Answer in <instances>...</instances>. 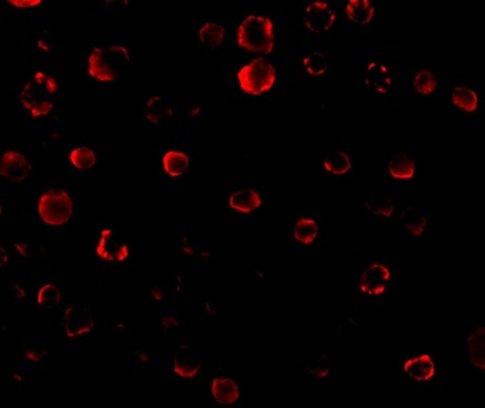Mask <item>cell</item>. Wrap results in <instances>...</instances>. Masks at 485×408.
I'll use <instances>...</instances> for the list:
<instances>
[{
	"label": "cell",
	"instance_id": "28",
	"mask_svg": "<svg viewBox=\"0 0 485 408\" xmlns=\"http://www.w3.org/2000/svg\"><path fill=\"white\" fill-rule=\"evenodd\" d=\"M60 302H61V293L52 284L45 285L38 293V304L44 308H55L60 304Z\"/></svg>",
	"mask_w": 485,
	"mask_h": 408
},
{
	"label": "cell",
	"instance_id": "17",
	"mask_svg": "<svg viewBox=\"0 0 485 408\" xmlns=\"http://www.w3.org/2000/svg\"><path fill=\"white\" fill-rule=\"evenodd\" d=\"M190 165L189 156L179 150H169L162 157V168L165 174L172 178H178L183 175Z\"/></svg>",
	"mask_w": 485,
	"mask_h": 408
},
{
	"label": "cell",
	"instance_id": "5",
	"mask_svg": "<svg viewBox=\"0 0 485 408\" xmlns=\"http://www.w3.org/2000/svg\"><path fill=\"white\" fill-rule=\"evenodd\" d=\"M74 213V201L63 189H49L38 201V214L50 227H60L70 221Z\"/></svg>",
	"mask_w": 485,
	"mask_h": 408
},
{
	"label": "cell",
	"instance_id": "3",
	"mask_svg": "<svg viewBox=\"0 0 485 408\" xmlns=\"http://www.w3.org/2000/svg\"><path fill=\"white\" fill-rule=\"evenodd\" d=\"M131 55L125 46L110 45L96 48L88 60L89 75L103 84L117 81L131 66Z\"/></svg>",
	"mask_w": 485,
	"mask_h": 408
},
{
	"label": "cell",
	"instance_id": "20",
	"mask_svg": "<svg viewBox=\"0 0 485 408\" xmlns=\"http://www.w3.org/2000/svg\"><path fill=\"white\" fill-rule=\"evenodd\" d=\"M323 167L332 175H344L351 171L352 160L345 151L336 150L325 158Z\"/></svg>",
	"mask_w": 485,
	"mask_h": 408
},
{
	"label": "cell",
	"instance_id": "6",
	"mask_svg": "<svg viewBox=\"0 0 485 408\" xmlns=\"http://www.w3.org/2000/svg\"><path fill=\"white\" fill-rule=\"evenodd\" d=\"M392 284V271L383 263L370 264L361 275L359 290L368 297L383 296Z\"/></svg>",
	"mask_w": 485,
	"mask_h": 408
},
{
	"label": "cell",
	"instance_id": "16",
	"mask_svg": "<svg viewBox=\"0 0 485 408\" xmlns=\"http://www.w3.org/2000/svg\"><path fill=\"white\" fill-rule=\"evenodd\" d=\"M345 13L351 21L365 26L374 16V5L370 0H350L345 6Z\"/></svg>",
	"mask_w": 485,
	"mask_h": 408
},
{
	"label": "cell",
	"instance_id": "9",
	"mask_svg": "<svg viewBox=\"0 0 485 408\" xmlns=\"http://www.w3.org/2000/svg\"><path fill=\"white\" fill-rule=\"evenodd\" d=\"M96 253L107 263H124L129 257V246L113 230H104L96 245Z\"/></svg>",
	"mask_w": 485,
	"mask_h": 408
},
{
	"label": "cell",
	"instance_id": "10",
	"mask_svg": "<svg viewBox=\"0 0 485 408\" xmlns=\"http://www.w3.org/2000/svg\"><path fill=\"white\" fill-rule=\"evenodd\" d=\"M32 171L27 157L17 150H8L0 161V174L12 182L26 180Z\"/></svg>",
	"mask_w": 485,
	"mask_h": 408
},
{
	"label": "cell",
	"instance_id": "1",
	"mask_svg": "<svg viewBox=\"0 0 485 408\" xmlns=\"http://www.w3.org/2000/svg\"><path fill=\"white\" fill-rule=\"evenodd\" d=\"M57 81L45 71L35 73L24 85L20 100L34 120L48 115L56 103Z\"/></svg>",
	"mask_w": 485,
	"mask_h": 408
},
{
	"label": "cell",
	"instance_id": "24",
	"mask_svg": "<svg viewBox=\"0 0 485 408\" xmlns=\"http://www.w3.org/2000/svg\"><path fill=\"white\" fill-rule=\"evenodd\" d=\"M198 38L205 46L216 48L225 39V28L218 23H205L198 31Z\"/></svg>",
	"mask_w": 485,
	"mask_h": 408
},
{
	"label": "cell",
	"instance_id": "26",
	"mask_svg": "<svg viewBox=\"0 0 485 408\" xmlns=\"http://www.w3.org/2000/svg\"><path fill=\"white\" fill-rule=\"evenodd\" d=\"M96 153L88 147V146H82V147H77L70 153V161L71 164L82 171H88L91 169L95 164H96Z\"/></svg>",
	"mask_w": 485,
	"mask_h": 408
},
{
	"label": "cell",
	"instance_id": "2",
	"mask_svg": "<svg viewBox=\"0 0 485 408\" xmlns=\"http://www.w3.org/2000/svg\"><path fill=\"white\" fill-rule=\"evenodd\" d=\"M237 45L246 52L269 55L275 48V27L271 19L251 15L242 20L236 31Z\"/></svg>",
	"mask_w": 485,
	"mask_h": 408
},
{
	"label": "cell",
	"instance_id": "7",
	"mask_svg": "<svg viewBox=\"0 0 485 408\" xmlns=\"http://www.w3.org/2000/svg\"><path fill=\"white\" fill-rule=\"evenodd\" d=\"M64 326L68 337L74 339L89 333L95 326V319L86 304H73L66 310Z\"/></svg>",
	"mask_w": 485,
	"mask_h": 408
},
{
	"label": "cell",
	"instance_id": "25",
	"mask_svg": "<svg viewBox=\"0 0 485 408\" xmlns=\"http://www.w3.org/2000/svg\"><path fill=\"white\" fill-rule=\"evenodd\" d=\"M303 64H304V68L305 71L312 75V77H319V75H323L327 68H329V62L326 59V56L318 50H314V52H310L304 60H303Z\"/></svg>",
	"mask_w": 485,
	"mask_h": 408
},
{
	"label": "cell",
	"instance_id": "22",
	"mask_svg": "<svg viewBox=\"0 0 485 408\" xmlns=\"http://www.w3.org/2000/svg\"><path fill=\"white\" fill-rule=\"evenodd\" d=\"M401 223H402V228L412 237H420L424 234L427 225H428V221L426 219V216L415 209H410L408 210L402 219H401Z\"/></svg>",
	"mask_w": 485,
	"mask_h": 408
},
{
	"label": "cell",
	"instance_id": "29",
	"mask_svg": "<svg viewBox=\"0 0 485 408\" xmlns=\"http://www.w3.org/2000/svg\"><path fill=\"white\" fill-rule=\"evenodd\" d=\"M366 209L379 217H391L395 212L394 203L390 200H381V198H370L366 201Z\"/></svg>",
	"mask_w": 485,
	"mask_h": 408
},
{
	"label": "cell",
	"instance_id": "4",
	"mask_svg": "<svg viewBox=\"0 0 485 408\" xmlns=\"http://www.w3.org/2000/svg\"><path fill=\"white\" fill-rule=\"evenodd\" d=\"M237 82L245 93L261 96L274 88L276 70L264 57H257L238 70Z\"/></svg>",
	"mask_w": 485,
	"mask_h": 408
},
{
	"label": "cell",
	"instance_id": "15",
	"mask_svg": "<svg viewBox=\"0 0 485 408\" xmlns=\"http://www.w3.org/2000/svg\"><path fill=\"white\" fill-rule=\"evenodd\" d=\"M388 172L395 179L409 180L416 174V163L408 154L398 153L390 160Z\"/></svg>",
	"mask_w": 485,
	"mask_h": 408
},
{
	"label": "cell",
	"instance_id": "14",
	"mask_svg": "<svg viewBox=\"0 0 485 408\" xmlns=\"http://www.w3.org/2000/svg\"><path fill=\"white\" fill-rule=\"evenodd\" d=\"M211 393L213 398L223 405H231L240 397V389L230 378H215L211 384Z\"/></svg>",
	"mask_w": 485,
	"mask_h": 408
},
{
	"label": "cell",
	"instance_id": "13",
	"mask_svg": "<svg viewBox=\"0 0 485 408\" xmlns=\"http://www.w3.org/2000/svg\"><path fill=\"white\" fill-rule=\"evenodd\" d=\"M229 207L234 212L249 214L263 206V197L254 189L237 190L229 196Z\"/></svg>",
	"mask_w": 485,
	"mask_h": 408
},
{
	"label": "cell",
	"instance_id": "31",
	"mask_svg": "<svg viewBox=\"0 0 485 408\" xmlns=\"http://www.w3.org/2000/svg\"><path fill=\"white\" fill-rule=\"evenodd\" d=\"M16 248H17V250L23 254V256H27L28 254V252L26 250V246L24 245H20V243H16Z\"/></svg>",
	"mask_w": 485,
	"mask_h": 408
},
{
	"label": "cell",
	"instance_id": "21",
	"mask_svg": "<svg viewBox=\"0 0 485 408\" xmlns=\"http://www.w3.org/2000/svg\"><path fill=\"white\" fill-rule=\"evenodd\" d=\"M201 360L190 354H179L173 360V372L182 378H193L201 369Z\"/></svg>",
	"mask_w": 485,
	"mask_h": 408
},
{
	"label": "cell",
	"instance_id": "30",
	"mask_svg": "<svg viewBox=\"0 0 485 408\" xmlns=\"http://www.w3.org/2000/svg\"><path fill=\"white\" fill-rule=\"evenodd\" d=\"M8 5L17 9H31V8L41 6L42 0H10V2H8Z\"/></svg>",
	"mask_w": 485,
	"mask_h": 408
},
{
	"label": "cell",
	"instance_id": "11",
	"mask_svg": "<svg viewBox=\"0 0 485 408\" xmlns=\"http://www.w3.org/2000/svg\"><path fill=\"white\" fill-rule=\"evenodd\" d=\"M365 84L373 92L387 95L392 89V75L387 66L380 62H370L363 73Z\"/></svg>",
	"mask_w": 485,
	"mask_h": 408
},
{
	"label": "cell",
	"instance_id": "12",
	"mask_svg": "<svg viewBox=\"0 0 485 408\" xmlns=\"http://www.w3.org/2000/svg\"><path fill=\"white\" fill-rule=\"evenodd\" d=\"M403 372L412 382L426 383L431 380L435 375V364L428 354L409 358L403 364Z\"/></svg>",
	"mask_w": 485,
	"mask_h": 408
},
{
	"label": "cell",
	"instance_id": "23",
	"mask_svg": "<svg viewBox=\"0 0 485 408\" xmlns=\"http://www.w3.org/2000/svg\"><path fill=\"white\" fill-rule=\"evenodd\" d=\"M452 102L457 109H460L466 113H474L478 107L477 93L468 88H464V86H457L453 89Z\"/></svg>",
	"mask_w": 485,
	"mask_h": 408
},
{
	"label": "cell",
	"instance_id": "18",
	"mask_svg": "<svg viewBox=\"0 0 485 408\" xmlns=\"http://www.w3.org/2000/svg\"><path fill=\"white\" fill-rule=\"evenodd\" d=\"M468 353L471 364L479 371L485 369V328L481 325L478 329L470 335L468 340Z\"/></svg>",
	"mask_w": 485,
	"mask_h": 408
},
{
	"label": "cell",
	"instance_id": "27",
	"mask_svg": "<svg viewBox=\"0 0 485 408\" xmlns=\"http://www.w3.org/2000/svg\"><path fill=\"white\" fill-rule=\"evenodd\" d=\"M413 85H415L416 91L420 95L428 96V95H432L435 92V89H437V80L430 71L421 70V71H419L416 74V77L413 80Z\"/></svg>",
	"mask_w": 485,
	"mask_h": 408
},
{
	"label": "cell",
	"instance_id": "8",
	"mask_svg": "<svg viewBox=\"0 0 485 408\" xmlns=\"http://www.w3.org/2000/svg\"><path fill=\"white\" fill-rule=\"evenodd\" d=\"M304 20L310 31L315 34L329 33L336 23V12L326 2H314L307 6Z\"/></svg>",
	"mask_w": 485,
	"mask_h": 408
},
{
	"label": "cell",
	"instance_id": "19",
	"mask_svg": "<svg viewBox=\"0 0 485 408\" xmlns=\"http://www.w3.org/2000/svg\"><path fill=\"white\" fill-rule=\"evenodd\" d=\"M319 235V227L316 224L315 220L312 219H300L294 228H293V237L297 242L303 243V245H311L316 241Z\"/></svg>",
	"mask_w": 485,
	"mask_h": 408
}]
</instances>
